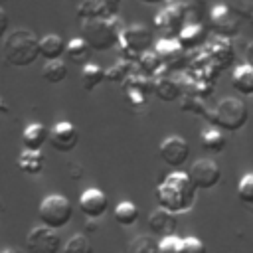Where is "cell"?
Listing matches in <instances>:
<instances>
[{
    "mask_svg": "<svg viewBox=\"0 0 253 253\" xmlns=\"http://www.w3.org/2000/svg\"><path fill=\"white\" fill-rule=\"evenodd\" d=\"M196 194L198 190L192 184L188 172H180V170L168 174L156 188L158 206L176 215L192 210V206L196 204Z\"/></svg>",
    "mask_w": 253,
    "mask_h": 253,
    "instance_id": "obj_1",
    "label": "cell"
},
{
    "mask_svg": "<svg viewBox=\"0 0 253 253\" xmlns=\"http://www.w3.org/2000/svg\"><path fill=\"white\" fill-rule=\"evenodd\" d=\"M2 53L6 63L14 67H28L40 57V38L30 28H16L4 36Z\"/></svg>",
    "mask_w": 253,
    "mask_h": 253,
    "instance_id": "obj_2",
    "label": "cell"
},
{
    "mask_svg": "<svg viewBox=\"0 0 253 253\" xmlns=\"http://www.w3.org/2000/svg\"><path fill=\"white\" fill-rule=\"evenodd\" d=\"M123 24L117 16L111 18H93V20H81V38L89 43L95 51H107L115 45H119V36L123 32Z\"/></svg>",
    "mask_w": 253,
    "mask_h": 253,
    "instance_id": "obj_3",
    "label": "cell"
},
{
    "mask_svg": "<svg viewBox=\"0 0 253 253\" xmlns=\"http://www.w3.org/2000/svg\"><path fill=\"white\" fill-rule=\"evenodd\" d=\"M206 117L215 128L225 130V132H237L249 121L247 107L237 97H223Z\"/></svg>",
    "mask_w": 253,
    "mask_h": 253,
    "instance_id": "obj_4",
    "label": "cell"
},
{
    "mask_svg": "<svg viewBox=\"0 0 253 253\" xmlns=\"http://www.w3.org/2000/svg\"><path fill=\"white\" fill-rule=\"evenodd\" d=\"M71 215H73V206L61 194H49L40 202L38 217L42 225H47L57 231L71 221Z\"/></svg>",
    "mask_w": 253,
    "mask_h": 253,
    "instance_id": "obj_5",
    "label": "cell"
},
{
    "mask_svg": "<svg viewBox=\"0 0 253 253\" xmlns=\"http://www.w3.org/2000/svg\"><path fill=\"white\" fill-rule=\"evenodd\" d=\"M152 45V30L144 24H130L125 26L119 36V47L123 51V57L130 63L138 59V55Z\"/></svg>",
    "mask_w": 253,
    "mask_h": 253,
    "instance_id": "obj_6",
    "label": "cell"
},
{
    "mask_svg": "<svg viewBox=\"0 0 253 253\" xmlns=\"http://www.w3.org/2000/svg\"><path fill=\"white\" fill-rule=\"evenodd\" d=\"M26 251L28 253H59L61 237L55 229L47 225H36L26 235Z\"/></svg>",
    "mask_w": 253,
    "mask_h": 253,
    "instance_id": "obj_7",
    "label": "cell"
},
{
    "mask_svg": "<svg viewBox=\"0 0 253 253\" xmlns=\"http://www.w3.org/2000/svg\"><path fill=\"white\" fill-rule=\"evenodd\" d=\"M188 176L196 186V190H211L221 180V168L211 158H200L190 166Z\"/></svg>",
    "mask_w": 253,
    "mask_h": 253,
    "instance_id": "obj_8",
    "label": "cell"
},
{
    "mask_svg": "<svg viewBox=\"0 0 253 253\" xmlns=\"http://www.w3.org/2000/svg\"><path fill=\"white\" fill-rule=\"evenodd\" d=\"M158 156L160 160L166 164V166H172V168H180L188 162L190 158V144L186 138L178 136V134H172V136H166L160 146H158Z\"/></svg>",
    "mask_w": 253,
    "mask_h": 253,
    "instance_id": "obj_9",
    "label": "cell"
},
{
    "mask_svg": "<svg viewBox=\"0 0 253 253\" xmlns=\"http://www.w3.org/2000/svg\"><path fill=\"white\" fill-rule=\"evenodd\" d=\"M47 142L57 152H71L79 142V132L73 123L59 121L55 123L47 132Z\"/></svg>",
    "mask_w": 253,
    "mask_h": 253,
    "instance_id": "obj_10",
    "label": "cell"
},
{
    "mask_svg": "<svg viewBox=\"0 0 253 253\" xmlns=\"http://www.w3.org/2000/svg\"><path fill=\"white\" fill-rule=\"evenodd\" d=\"M79 210L89 219H99L109 210V198L101 188H87L79 196Z\"/></svg>",
    "mask_w": 253,
    "mask_h": 253,
    "instance_id": "obj_11",
    "label": "cell"
},
{
    "mask_svg": "<svg viewBox=\"0 0 253 253\" xmlns=\"http://www.w3.org/2000/svg\"><path fill=\"white\" fill-rule=\"evenodd\" d=\"M119 6H121L119 0H83L77 6V16L81 20L111 18V16H117Z\"/></svg>",
    "mask_w": 253,
    "mask_h": 253,
    "instance_id": "obj_12",
    "label": "cell"
},
{
    "mask_svg": "<svg viewBox=\"0 0 253 253\" xmlns=\"http://www.w3.org/2000/svg\"><path fill=\"white\" fill-rule=\"evenodd\" d=\"M154 51L158 53L164 69H172V67H176V63H182L186 49L182 47V43L178 42V38H162L156 43Z\"/></svg>",
    "mask_w": 253,
    "mask_h": 253,
    "instance_id": "obj_13",
    "label": "cell"
},
{
    "mask_svg": "<svg viewBox=\"0 0 253 253\" xmlns=\"http://www.w3.org/2000/svg\"><path fill=\"white\" fill-rule=\"evenodd\" d=\"M176 225H178L176 213H172L164 208H158L148 215V227L158 237H166V235L176 233Z\"/></svg>",
    "mask_w": 253,
    "mask_h": 253,
    "instance_id": "obj_14",
    "label": "cell"
},
{
    "mask_svg": "<svg viewBox=\"0 0 253 253\" xmlns=\"http://www.w3.org/2000/svg\"><path fill=\"white\" fill-rule=\"evenodd\" d=\"M154 26L164 34H176L178 36L180 30L184 28V12L174 8V6H168V8H164L162 12L156 14Z\"/></svg>",
    "mask_w": 253,
    "mask_h": 253,
    "instance_id": "obj_15",
    "label": "cell"
},
{
    "mask_svg": "<svg viewBox=\"0 0 253 253\" xmlns=\"http://www.w3.org/2000/svg\"><path fill=\"white\" fill-rule=\"evenodd\" d=\"M47 128L42 123H30L22 132V144L26 150H42L47 142Z\"/></svg>",
    "mask_w": 253,
    "mask_h": 253,
    "instance_id": "obj_16",
    "label": "cell"
},
{
    "mask_svg": "<svg viewBox=\"0 0 253 253\" xmlns=\"http://www.w3.org/2000/svg\"><path fill=\"white\" fill-rule=\"evenodd\" d=\"M63 53H65V42L61 36L45 34L43 38H40V57L51 61V59H61Z\"/></svg>",
    "mask_w": 253,
    "mask_h": 253,
    "instance_id": "obj_17",
    "label": "cell"
},
{
    "mask_svg": "<svg viewBox=\"0 0 253 253\" xmlns=\"http://www.w3.org/2000/svg\"><path fill=\"white\" fill-rule=\"evenodd\" d=\"M231 87L241 95H253V65L241 63L231 73Z\"/></svg>",
    "mask_w": 253,
    "mask_h": 253,
    "instance_id": "obj_18",
    "label": "cell"
},
{
    "mask_svg": "<svg viewBox=\"0 0 253 253\" xmlns=\"http://www.w3.org/2000/svg\"><path fill=\"white\" fill-rule=\"evenodd\" d=\"M152 93H154L158 99L170 103V101H176V99L182 95V87H180V83L174 81L172 77L158 75V77H154V89H152Z\"/></svg>",
    "mask_w": 253,
    "mask_h": 253,
    "instance_id": "obj_19",
    "label": "cell"
},
{
    "mask_svg": "<svg viewBox=\"0 0 253 253\" xmlns=\"http://www.w3.org/2000/svg\"><path fill=\"white\" fill-rule=\"evenodd\" d=\"M45 162H43V154L42 150H22L20 156H18V168L22 174H28V176H36L43 170Z\"/></svg>",
    "mask_w": 253,
    "mask_h": 253,
    "instance_id": "obj_20",
    "label": "cell"
},
{
    "mask_svg": "<svg viewBox=\"0 0 253 253\" xmlns=\"http://www.w3.org/2000/svg\"><path fill=\"white\" fill-rule=\"evenodd\" d=\"M176 38H178V42L182 43L184 49H192V47L202 45V42L206 40V28L198 22L184 24V28L180 30V34Z\"/></svg>",
    "mask_w": 253,
    "mask_h": 253,
    "instance_id": "obj_21",
    "label": "cell"
},
{
    "mask_svg": "<svg viewBox=\"0 0 253 253\" xmlns=\"http://www.w3.org/2000/svg\"><path fill=\"white\" fill-rule=\"evenodd\" d=\"M211 26H213V30H215L217 34H221V36L235 34V30H237L235 20L231 18V14H229V10H227L225 6H215V8L211 10Z\"/></svg>",
    "mask_w": 253,
    "mask_h": 253,
    "instance_id": "obj_22",
    "label": "cell"
},
{
    "mask_svg": "<svg viewBox=\"0 0 253 253\" xmlns=\"http://www.w3.org/2000/svg\"><path fill=\"white\" fill-rule=\"evenodd\" d=\"M91 47H89V43L83 40V38H73V40H69L67 43H65V55H67V59L69 61H73V63H81V65H85L87 61H89V55H91Z\"/></svg>",
    "mask_w": 253,
    "mask_h": 253,
    "instance_id": "obj_23",
    "label": "cell"
},
{
    "mask_svg": "<svg viewBox=\"0 0 253 253\" xmlns=\"http://www.w3.org/2000/svg\"><path fill=\"white\" fill-rule=\"evenodd\" d=\"M103 81H105V69L99 63L87 61L81 67V85L85 91H95Z\"/></svg>",
    "mask_w": 253,
    "mask_h": 253,
    "instance_id": "obj_24",
    "label": "cell"
},
{
    "mask_svg": "<svg viewBox=\"0 0 253 253\" xmlns=\"http://www.w3.org/2000/svg\"><path fill=\"white\" fill-rule=\"evenodd\" d=\"M138 215H140V211H138L136 204H134V202H128V200L119 202L117 208H115V211H113L115 221H117L119 225H123V227L134 225V223L138 221Z\"/></svg>",
    "mask_w": 253,
    "mask_h": 253,
    "instance_id": "obj_25",
    "label": "cell"
},
{
    "mask_svg": "<svg viewBox=\"0 0 253 253\" xmlns=\"http://www.w3.org/2000/svg\"><path fill=\"white\" fill-rule=\"evenodd\" d=\"M200 140H202V148L208 150V152H213V154L221 152L225 148V144H227L225 136H223V130H219L215 126H210V128L202 130Z\"/></svg>",
    "mask_w": 253,
    "mask_h": 253,
    "instance_id": "obj_26",
    "label": "cell"
},
{
    "mask_svg": "<svg viewBox=\"0 0 253 253\" xmlns=\"http://www.w3.org/2000/svg\"><path fill=\"white\" fill-rule=\"evenodd\" d=\"M134 63L138 65V71L144 73V75H148V77L158 75V71L164 69V65H162V61H160V57H158V53H156L154 49L142 51Z\"/></svg>",
    "mask_w": 253,
    "mask_h": 253,
    "instance_id": "obj_27",
    "label": "cell"
},
{
    "mask_svg": "<svg viewBox=\"0 0 253 253\" xmlns=\"http://www.w3.org/2000/svg\"><path fill=\"white\" fill-rule=\"evenodd\" d=\"M42 77L47 83H51V85H57V83L65 81V77H67V63H63L61 59L45 61L43 67H42Z\"/></svg>",
    "mask_w": 253,
    "mask_h": 253,
    "instance_id": "obj_28",
    "label": "cell"
},
{
    "mask_svg": "<svg viewBox=\"0 0 253 253\" xmlns=\"http://www.w3.org/2000/svg\"><path fill=\"white\" fill-rule=\"evenodd\" d=\"M130 75V61H126L125 57H119L115 63H111L105 69V81H115L121 83Z\"/></svg>",
    "mask_w": 253,
    "mask_h": 253,
    "instance_id": "obj_29",
    "label": "cell"
},
{
    "mask_svg": "<svg viewBox=\"0 0 253 253\" xmlns=\"http://www.w3.org/2000/svg\"><path fill=\"white\" fill-rule=\"evenodd\" d=\"M63 253H93V243L87 233H75L63 245Z\"/></svg>",
    "mask_w": 253,
    "mask_h": 253,
    "instance_id": "obj_30",
    "label": "cell"
},
{
    "mask_svg": "<svg viewBox=\"0 0 253 253\" xmlns=\"http://www.w3.org/2000/svg\"><path fill=\"white\" fill-rule=\"evenodd\" d=\"M126 253H158V241H154L150 235H136L128 243Z\"/></svg>",
    "mask_w": 253,
    "mask_h": 253,
    "instance_id": "obj_31",
    "label": "cell"
},
{
    "mask_svg": "<svg viewBox=\"0 0 253 253\" xmlns=\"http://www.w3.org/2000/svg\"><path fill=\"white\" fill-rule=\"evenodd\" d=\"M237 198H239V202L253 206V172H247L241 176V180L237 184Z\"/></svg>",
    "mask_w": 253,
    "mask_h": 253,
    "instance_id": "obj_32",
    "label": "cell"
},
{
    "mask_svg": "<svg viewBox=\"0 0 253 253\" xmlns=\"http://www.w3.org/2000/svg\"><path fill=\"white\" fill-rule=\"evenodd\" d=\"M182 251V237H178L176 233L160 237L158 241V253H180Z\"/></svg>",
    "mask_w": 253,
    "mask_h": 253,
    "instance_id": "obj_33",
    "label": "cell"
},
{
    "mask_svg": "<svg viewBox=\"0 0 253 253\" xmlns=\"http://www.w3.org/2000/svg\"><path fill=\"white\" fill-rule=\"evenodd\" d=\"M180 253H208V251H206V245L198 237H184Z\"/></svg>",
    "mask_w": 253,
    "mask_h": 253,
    "instance_id": "obj_34",
    "label": "cell"
},
{
    "mask_svg": "<svg viewBox=\"0 0 253 253\" xmlns=\"http://www.w3.org/2000/svg\"><path fill=\"white\" fill-rule=\"evenodd\" d=\"M8 24H10L8 14H6V10H4V8H0V40L6 36V32H8Z\"/></svg>",
    "mask_w": 253,
    "mask_h": 253,
    "instance_id": "obj_35",
    "label": "cell"
},
{
    "mask_svg": "<svg viewBox=\"0 0 253 253\" xmlns=\"http://www.w3.org/2000/svg\"><path fill=\"white\" fill-rule=\"evenodd\" d=\"M247 57H249V61H247V63H251V65H253V43L249 45V51H247Z\"/></svg>",
    "mask_w": 253,
    "mask_h": 253,
    "instance_id": "obj_36",
    "label": "cell"
},
{
    "mask_svg": "<svg viewBox=\"0 0 253 253\" xmlns=\"http://www.w3.org/2000/svg\"><path fill=\"white\" fill-rule=\"evenodd\" d=\"M0 253H28V251H20V249H4Z\"/></svg>",
    "mask_w": 253,
    "mask_h": 253,
    "instance_id": "obj_37",
    "label": "cell"
},
{
    "mask_svg": "<svg viewBox=\"0 0 253 253\" xmlns=\"http://www.w3.org/2000/svg\"><path fill=\"white\" fill-rule=\"evenodd\" d=\"M138 2H144V4H160L164 0H138Z\"/></svg>",
    "mask_w": 253,
    "mask_h": 253,
    "instance_id": "obj_38",
    "label": "cell"
},
{
    "mask_svg": "<svg viewBox=\"0 0 253 253\" xmlns=\"http://www.w3.org/2000/svg\"><path fill=\"white\" fill-rule=\"evenodd\" d=\"M2 210H4V204H2V200H0V213H2Z\"/></svg>",
    "mask_w": 253,
    "mask_h": 253,
    "instance_id": "obj_39",
    "label": "cell"
},
{
    "mask_svg": "<svg viewBox=\"0 0 253 253\" xmlns=\"http://www.w3.org/2000/svg\"><path fill=\"white\" fill-rule=\"evenodd\" d=\"M119 2H123V0H119Z\"/></svg>",
    "mask_w": 253,
    "mask_h": 253,
    "instance_id": "obj_40",
    "label": "cell"
}]
</instances>
